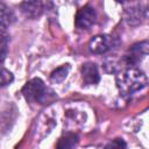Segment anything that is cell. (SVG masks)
I'll return each instance as SVG.
<instances>
[{"label": "cell", "mask_w": 149, "mask_h": 149, "mask_svg": "<svg viewBox=\"0 0 149 149\" xmlns=\"http://www.w3.org/2000/svg\"><path fill=\"white\" fill-rule=\"evenodd\" d=\"M147 74L136 66L125 69L116 76V86L122 95H129L141 91L147 86Z\"/></svg>", "instance_id": "cell-1"}, {"label": "cell", "mask_w": 149, "mask_h": 149, "mask_svg": "<svg viewBox=\"0 0 149 149\" xmlns=\"http://www.w3.org/2000/svg\"><path fill=\"white\" fill-rule=\"evenodd\" d=\"M22 95L28 102H35L38 105H44L55 100L56 94L52 90L45 86L42 79L33 78L22 87Z\"/></svg>", "instance_id": "cell-2"}, {"label": "cell", "mask_w": 149, "mask_h": 149, "mask_svg": "<svg viewBox=\"0 0 149 149\" xmlns=\"http://www.w3.org/2000/svg\"><path fill=\"white\" fill-rule=\"evenodd\" d=\"M148 17V9L142 3H135L125 9V20L128 26H140Z\"/></svg>", "instance_id": "cell-3"}, {"label": "cell", "mask_w": 149, "mask_h": 149, "mask_svg": "<svg viewBox=\"0 0 149 149\" xmlns=\"http://www.w3.org/2000/svg\"><path fill=\"white\" fill-rule=\"evenodd\" d=\"M95 19H97V14L94 8L90 5H86L77 12L74 17V24L78 29L87 30L94 24Z\"/></svg>", "instance_id": "cell-4"}, {"label": "cell", "mask_w": 149, "mask_h": 149, "mask_svg": "<svg viewBox=\"0 0 149 149\" xmlns=\"http://www.w3.org/2000/svg\"><path fill=\"white\" fill-rule=\"evenodd\" d=\"M147 54H148V42L142 41L140 43H136L132 45L126 52L125 55L126 64L130 66H135L147 56Z\"/></svg>", "instance_id": "cell-5"}, {"label": "cell", "mask_w": 149, "mask_h": 149, "mask_svg": "<svg viewBox=\"0 0 149 149\" xmlns=\"http://www.w3.org/2000/svg\"><path fill=\"white\" fill-rule=\"evenodd\" d=\"M113 45V38L109 35H97L93 38H91L90 43H88V49L93 54H105L108 50H111Z\"/></svg>", "instance_id": "cell-6"}, {"label": "cell", "mask_w": 149, "mask_h": 149, "mask_svg": "<svg viewBox=\"0 0 149 149\" xmlns=\"http://www.w3.org/2000/svg\"><path fill=\"white\" fill-rule=\"evenodd\" d=\"M22 14L28 19H37L44 10V3L42 1H23L20 3Z\"/></svg>", "instance_id": "cell-7"}, {"label": "cell", "mask_w": 149, "mask_h": 149, "mask_svg": "<svg viewBox=\"0 0 149 149\" xmlns=\"http://www.w3.org/2000/svg\"><path fill=\"white\" fill-rule=\"evenodd\" d=\"M81 77H83V81L86 85H94L100 80V74H99V70L98 66L94 63L87 62L85 64H83L81 66Z\"/></svg>", "instance_id": "cell-8"}, {"label": "cell", "mask_w": 149, "mask_h": 149, "mask_svg": "<svg viewBox=\"0 0 149 149\" xmlns=\"http://www.w3.org/2000/svg\"><path fill=\"white\" fill-rule=\"evenodd\" d=\"M15 16L13 12L3 3L0 2V33H3L7 30V28L12 24Z\"/></svg>", "instance_id": "cell-9"}, {"label": "cell", "mask_w": 149, "mask_h": 149, "mask_svg": "<svg viewBox=\"0 0 149 149\" xmlns=\"http://www.w3.org/2000/svg\"><path fill=\"white\" fill-rule=\"evenodd\" d=\"M78 141H79L78 135L69 132V133H66L59 137L57 146H56V149H72L78 143Z\"/></svg>", "instance_id": "cell-10"}, {"label": "cell", "mask_w": 149, "mask_h": 149, "mask_svg": "<svg viewBox=\"0 0 149 149\" xmlns=\"http://www.w3.org/2000/svg\"><path fill=\"white\" fill-rule=\"evenodd\" d=\"M69 70H70V65H69V64H64V65H62V66L55 69V70L51 72L50 79H51L54 83H61V81H63V80L66 78V76H68V73H69Z\"/></svg>", "instance_id": "cell-11"}, {"label": "cell", "mask_w": 149, "mask_h": 149, "mask_svg": "<svg viewBox=\"0 0 149 149\" xmlns=\"http://www.w3.org/2000/svg\"><path fill=\"white\" fill-rule=\"evenodd\" d=\"M8 45H9V37L7 35L0 36V64L6 59L8 55Z\"/></svg>", "instance_id": "cell-12"}, {"label": "cell", "mask_w": 149, "mask_h": 149, "mask_svg": "<svg viewBox=\"0 0 149 149\" xmlns=\"http://www.w3.org/2000/svg\"><path fill=\"white\" fill-rule=\"evenodd\" d=\"M13 80H14L13 73L9 70L0 66V87H3V86L9 85Z\"/></svg>", "instance_id": "cell-13"}, {"label": "cell", "mask_w": 149, "mask_h": 149, "mask_svg": "<svg viewBox=\"0 0 149 149\" xmlns=\"http://www.w3.org/2000/svg\"><path fill=\"white\" fill-rule=\"evenodd\" d=\"M105 149H127V144H126L123 139L118 137V139H114V140L109 141L106 144Z\"/></svg>", "instance_id": "cell-14"}]
</instances>
